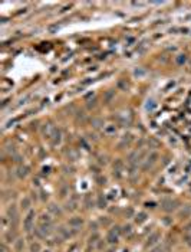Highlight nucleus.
<instances>
[{
	"instance_id": "obj_1",
	"label": "nucleus",
	"mask_w": 191,
	"mask_h": 252,
	"mask_svg": "<svg viewBox=\"0 0 191 252\" xmlns=\"http://www.w3.org/2000/svg\"><path fill=\"white\" fill-rule=\"evenodd\" d=\"M33 222H35V212L29 210L27 216H26L25 220H23V228H25L26 232H29L30 229L33 228Z\"/></svg>"
},
{
	"instance_id": "obj_2",
	"label": "nucleus",
	"mask_w": 191,
	"mask_h": 252,
	"mask_svg": "<svg viewBox=\"0 0 191 252\" xmlns=\"http://www.w3.org/2000/svg\"><path fill=\"white\" fill-rule=\"evenodd\" d=\"M177 205L178 202L177 200H173V199H164L162 202H161V206H162V209L165 212H173L177 209Z\"/></svg>"
},
{
	"instance_id": "obj_3",
	"label": "nucleus",
	"mask_w": 191,
	"mask_h": 252,
	"mask_svg": "<svg viewBox=\"0 0 191 252\" xmlns=\"http://www.w3.org/2000/svg\"><path fill=\"white\" fill-rule=\"evenodd\" d=\"M118 235H119V228L116 226V228L111 229V231L108 232L107 241H108L109 244H116V242H118Z\"/></svg>"
},
{
	"instance_id": "obj_4",
	"label": "nucleus",
	"mask_w": 191,
	"mask_h": 252,
	"mask_svg": "<svg viewBox=\"0 0 191 252\" xmlns=\"http://www.w3.org/2000/svg\"><path fill=\"white\" fill-rule=\"evenodd\" d=\"M7 216L10 220H17L19 218V212H17V208L15 205H12V206H9L7 208Z\"/></svg>"
},
{
	"instance_id": "obj_5",
	"label": "nucleus",
	"mask_w": 191,
	"mask_h": 252,
	"mask_svg": "<svg viewBox=\"0 0 191 252\" xmlns=\"http://www.w3.org/2000/svg\"><path fill=\"white\" fill-rule=\"evenodd\" d=\"M52 144H59L60 143V140H62V134H60V130L59 128H53V131H52Z\"/></svg>"
},
{
	"instance_id": "obj_6",
	"label": "nucleus",
	"mask_w": 191,
	"mask_h": 252,
	"mask_svg": "<svg viewBox=\"0 0 191 252\" xmlns=\"http://www.w3.org/2000/svg\"><path fill=\"white\" fill-rule=\"evenodd\" d=\"M157 159H158V154L155 153V151H154V153H151V154L148 156V157H147V162H145V164H144V169L147 170L148 167H151V166H152L154 163L157 162Z\"/></svg>"
},
{
	"instance_id": "obj_7",
	"label": "nucleus",
	"mask_w": 191,
	"mask_h": 252,
	"mask_svg": "<svg viewBox=\"0 0 191 252\" xmlns=\"http://www.w3.org/2000/svg\"><path fill=\"white\" fill-rule=\"evenodd\" d=\"M83 223V219L82 218H78V216H75V218H72V219H69V226H72V228H81Z\"/></svg>"
},
{
	"instance_id": "obj_8",
	"label": "nucleus",
	"mask_w": 191,
	"mask_h": 252,
	"mask_svg": "<svg viewBox=\"0 0 191 252\" xmlns=\"http://www.w3.org/2000/svg\"><path fill=\"white\" fill-rule=\"evenodd\" d=\"M27 173H29V167H27V166H19V167H17V176H19L20 179L26 177Z\"/></svg>"
},
{
	"instance_id": "obj_9",
	"label": "nucleus",
	"mask_w": 191,
	"mask_h": 252,
	"mask_svg": "<svg viewBox=\"0 0 191 252\" xmlns=\"http://www.w3.org/2000/svg\"><path fill=\"white\" fill-rule=\"evenodd\" d=\"M140 159H141V154H140L138 151H134V153H131V154H129V157H128V160H129V163H131V164H137V163H140Z\"/></svg>"
},
{
	"instance_id": "obj_10",
	"label": "nucleus",
	"mask_w": 191,
	"mask_h": 252,
	"mask_svg": "<svg viewBox=\"0 0 191 252\" xmlns=\"http://www.w3.org/2000/svg\"><path fill=\"white\" fill-rule=\"evenodd\" d=\"M147 218H148V216H147L145 212H140V213L135 216V222H137L138 225H141V223H144V222L147 220Z\"/></svg>"
},
{
	"instance_id": "obj_11",
	"label": "nucleus",
	"mask_w": 191,
	"mask_h": 252,
	"mask_svg": "<svg viewBox=\"0 0 191 252\" xmlns=\"http://www.w3.org/2000/svg\"><path fill=\"white\" fill-rule=\"evenodd\" d=\"M158 239H159V233H158V232H154V233H152V235H151L150 238H148V241H147V245L150 246V245L157 244Z\"/></svg>"
},
{
	"instance_id": "obj_12",
	"label": "nucleus",
	"mask_w": 191,
	"mask_h": 252,
	"mask_svg": "<svg viewBox=\"0 0 191 252\" xmlns=\"http://www.w3.org/2000/svg\"><path fill=\"white\" fill-rule=\"evenodd\" d=\"M39 222H40V225H52V219H50L49 215H42L40 218H39Z\"/></svg>"
},
{
	"instance_id": "obj_13",
	"label": "nucleus",
	"mask_w": 191,
	"mask_h": 252,
	"mask_svg": "<svg viewBox=\"0 0 191 252\" xmlns=\"http://www.w3.org/2000/svg\"><path fill=\"white\" fill-rule=\"evenodd\" d=\"M20 206H22V209H29L30 208V199L27 196H25L22 199V202H20Z\"/></svg>"
},
{
	"instance_id": "obj_14",
	"label": "nucleus",
	"mask_w": 191,
	"mask_h": 252,
	"mask_svg": "<svg viewBox=\"0 0 191 252\" xmlns=\"http://www.w3.org/2000/svg\"><path fill=\"white\" fill-rule=\"evenodd\" d=\"M185 62H187V56H185V55H183V53H181V55H178V56L175 58V64H177V65H184Z\"/></svg>"
},
{
	"instance_id": "obj_15",
	"label": "nucleus",
	"mask_w": 191,
	"mask_h": 252,
	"mask_svg": "<svg viewBox=\"0 0 191 252\" xmlns=\"http://www.w3.org/2000/svg\"><path fill=\"white\" fill-rule=\"evenodd\" d=\"M23 246H25V242H23V239H17L16 244H15V249L17 252H22L23 251Z\"/></svg>"
},
{
	"instance_id": "obj_16",
	"label": "nucleus",
	"mask_w": 191,
	"mask_h": 252,
	"mask_svg": "<svg viewBox=\"0 0 191 252\" xmlns=\"http://www.w3.org/2000/svg\"><path fill=\"white\" fill-rule=\"evenodd\" d=\"M59 233L62 235V238H69V236H71V232H69L66 228H63V226L59 228Z\"/></svg>"
},
{
	"instance_id": "obj_17",
	"label": "nucleus",
	"mask_w": 191,
	"mask_h": 252,
	"mask_svg": "<svg viewBox=\"0 0 191 252\" xmlns=\"http://www.w3.org/2000/svg\"><path fill=\"white\" fill-rule=\"evenodd\" d=\"M49 210L52 212V213H55V215H60V209H59V206H56L55 203H52L49 206Z\"/></svg>"
},
{
	"instance_id": "obj_18",
	"label": "nucleus",
	"mask_w": 191,
	"mask_h": 252,
	"mask_svg": "<svg viewBox=\"0 0 191 252\" xmlns=\"http://www.w3.org/2000/svg\"><path fill=\"white\" fill-rule=\"evenodd\" d=\"M98 206H99L101 209L107 208V200H105V197H104V196H99V197H98Z\"/></svg>"
},
{
	"instance_id": "obj_19",
	"label": "nucleus",
	"mask_w": 191,
	"mask_h": 252,
	"mask_svg": "<svg viewBox=\"0 0 191 252\" xmlns=\"http://www.w3.org/2000/svg\"><path fill=\"white\" fill-rule=\"evenodd\" d=\"M76 205H78V203H76V200L73 199V200H71V202L66 205V209H68V210H75L76 208H78Z\"/></svg>"
},
{
	"instance_id": "obj_20",
	"label": "nucleus",
	"mask_w": 191,
	"mask_h": 252,
	"mask_svg": "<svg viewBox=\"0 0 191 252\" xmlns=\"http://www.w3.org/2000/svg\"><path fill=\"white\" fill-rule=\"evenodd\" d=\"M92 125H93L95 128H99L101 125H102V120H101V118H93V120H92Z\"/></svg>"
},
{
	"instance_id": "obj_21",
	"label": "nucleus",
	"mask_w": 191,
	"mask_h": 252,
	"mask_svg": "<svg viewBox=\"0 0 191 252\" xmlns=\"http://www.w3.org/2000/svg\"><path fill=\"white\" fill-rule=\"evenodd\" d=\"M39 251H40V245L37 244V242L36 244L33 242V244L30 245V252H39Z\"/></svg>"
},
{
	"instance_id": "obj_22",
	"label": "nucleus",
	"mask_w": 191,
	"mask_h": 252,
	"mask_svg": "<svg viewBox=\"0 0 191 252\" xmlns=\"http://www.w3.org/2000/svg\"><path fill=\"white\" fill-rule=\"evenodd\" d=\"M151 252H168V246H157Z\"/></svg>"
},
{
	"instance_id": "obj_23",
	"label": "nucleus",
	"mask_w": 191,
	"mask_h": 252,
	"mask_svg": "<svg viewBox=\"0 0 191 252\" xmlns=\"http://www.w3.org/2000/svg\"><path fill=\"white\" fill-rule=\"evenodd\" d=\"M190 212H191V208H190V206H185V210H181L180 216H181V218H183V216H188V215H190Z\"/></svg>"
},
{
	"instance_id": "obj_24",
	"label": "nucleus",
	"mask_w": 191,
	"mask_h": 252,
	"mask_svg": "<svg viewBox=\"0 0 191 252\" xmlns=\"http://www.w3.org/2000/svg\"><path fill=\"white\" fill-rule=\"evenodd\" d=\"M184 241H185V244L191 246V233H187V235H184Z\"/></svg>"
},
{
	"instance_id": "obj_25",
	"label": "nucleus",
	"mask_w": 191,
	"mask_h": 252,
	"mask_svg": "<svg viewBox=\"0 0 191 252\" xmlns=\"http://www.w3.org/2000/svg\"><path fill=\"white\" fill-rule=\"evenodd\" d=\"M131 226H129V225H128V226H125L124 229H122V232H124V235H129V233H131Z\"/></svg>"
},
{
	"instance_id": "obj_26",
	"label": "nucleus",
	"mask_w": 191,
	"mask_h": 252,
	"mask_svg": "<svg viewBox=\"0 0 191 252\" xmlns=\"http://www.w3.org/2000/svg\"><path fill=\"white\" fill-rule=\"evenodd\" d=\"M105 131H107L108 134H112V133H115V131H116V128H115V125H111V127H108Z\"/></svg>"
},
{
	"instance_id": "obj_27",
	"label": "nucleus",
	"mask_w": 191,
	"mask_h": 252,
	"mask_svg": "<svg viewBox=\"0 0 191 252\" xmlns=\"http://www.w3.org/2000/svg\"><path fill=\"white\" fill-rule=\"evenodd\" d=\"M101 223H104V225H108L109 219H104V218H102V219H101Z\"/></svg>"
},
{
	"instance_id": "obj_28",
	"label": "nucleus",
	"mask_w": 191,
	"mask_h": 252,
	"mask_svg": "<svg viewBox=\"0 0 191 252\" xmlns=\"http://www.w3.org/2000/svg\"><path fill=\"white\" fill-rule=\"evenodd\" d=\"M42 199H48V193H45V192H42Z\"/></svg>"
},
{
	"instance_id": "obj_29",
	"label": "nucleus",
	"mask_w": 191,
	"mask_h": 252,
	"mask_svg": "<svg viewBox=\"0 0 191 252\" xmlns=\"http://www.w3.org/2000/svg\"><path fill=\"white\" fill-rule=\"evenodd\" d=\"M6 225H7V219H6V218H3V226L6 228Z\"/></svg>"
},
{
	"instance_id": "obj_30",
	"label": "nucleus",
	"mask_w": 191,
	"mask_h": 252,
	"mask_svg": "<svg viewBox=\"0 0 191 252\" xmlns=\"http://www.w3.org/2000/svg\"><path fill=\"white\" fill-rule=\"evenodd\" d=\"M147 208H154V203L151 202V203H147Z\"/></svg>"
},
{
	"instance_id": "obj_31",
	"label": "nucleus",
	"mask_w": 191,
	"mask_h": 252,
	"mask_svg": "<svg viewBox=\"0 0 191 252\" xmlns=\"http://www.w3.org/2000/svg\"><path fill=\"white\" fill-rule=\"evenodd\" d=\"M108 252H114V251H112V249H111V251H108Z\"/></svg>"
},
{
	"instance_id": "obj_32",
	"label": "nucleus",
	"mask_w": 191,
	"mask_h": 252,
	"mask_svg": "<svg viewBox=\"0 0 191 252\" xmlns=\"http://www.w3.org/2000/svg\"><path fill=\"white\" fill-rule=\"evenodd\" d=\"M45 252H50V251H45Z\"/></svg>"
}]
</instances>
